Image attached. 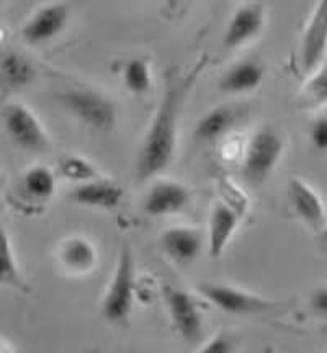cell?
<instances>
[{"label":"cell","instance_id":"cell-6","mask_svg":"<svg viewBox=\"0 0 327 353\" xmlns=\"http://www.w3.org/2000/svg\"><path fill=\"white\" fill-rule=\"evenodd\" d=\"M164 301L172 324L187 343H200L203 339V314L197 299L187 291L166 285L162 288Z\"/></svg>","mask_w":327,"mask_h":353},{"label":"cell","instance_id":"cell-27","mask_svg":"<svg viewBox=\"0 0 327 353\" xmlns=\"http://www.w3.org/2000/svg\"><path fill=\"white\" fill-rule=\"evenodd\" d=\"M309 306L316 314L327 317V286H319L309 296Z\"/></svg>","mask_w":327,"mask_h":353},{"label":"cell","instance_id":"cell-13","mask_svg":"<svg viewBox=\"0 0 327 353\" xmlns=\"http://www.w3.org/2000/svg\"><path fill=\"white\" fill-rule=\"evenodd\" d=\"M125 190L117 182L108 179H97L90 182L79 183L72 192L69 193V200L82 206H90V208L100 210H113L120 205Z\"/></svg>","mask_w":327,"mask_h":353},{"label":"cell","instance_id":"cell-21","mask_svg":"<svg viewBox=\"0 0 327 353\" xmlns=\"http://www.w3.org/2000/svg\"><path fill=\"white\" fill-rule=\"evenodd\" d=\"M23 188L34 200H50L56 192V175L50 167L33 165L25 172Z\"/></svg>","mask_w":327,"mask_h":353},{"label":"cell","instance_id":"cell-20","mask_svg":"<svg viewBox=\"0 0 327 353\" xmlns=\"http://www.w3.org/2000/svg\"><path fill=\"white\" fill-rule=\"evenodd\" d=\"M298 105L304 110H317L327 105V57L315 72L309 74L299 92Z\"/></svg>","mask_w":327,"mask_h":353},{"label":"cell","instance_id":"cell-7","mask_svg":"<svg viewBox=\"0 0 327 353\" xmlns=\"http://www.w3.org/2000/svg\"><path fill=\"white\" fill-rule=\"evenodd\" d=\"M198 291L203 294V298L229 314H257L272 306V303L257 294L236 290L228 285L205 281V283L198 285Z\"/></svg>","mask_w":327,"mask_h":353},{"label":"cell","instance_id":"cell-26","mask_svg":"<svg viewBox=\"0 0 327 353\" xmlns=\"http://www.w3.org/2000/svg\"><path fill=\"white\" fill-rule=\"evenodd\" d=\"M309 139L317 151H327V117H321L311 123Z\"/></svg>","mask_w":327,"mask_h":353},{"label":"cell","instance_id":"cell-14","mask_svg":"<svg viewBox=\"0 0 327 353\" xmlns=\"http://www.w3.org/2000/svg\"><path fill=\"white\" fill-rule=\"evenodd\" d=\"M241 213L226 201H216L210 216V232H208V252L218 259L231 241Z\"/></svg>","mask_w":327,"mask_h":353},{"label":"cell","instance_id":"cell-17","mask_svg":"<svg viewBox=\"0 0 327 353\" xmlns=\"http://www.w3.org/2000/svg\"><path fill=\"white\" fill-rule=\"evenodd\" d=\"M0 77L3 88L19 90L37 81L38 70L28 57L15 51H6L0 57Z\"/></svg>","mask_w":327,"mask_h":353},{"label":"cell","instance_id":"cell-2","mask_svg":"<svg viewBox=\"0 0 327 353\" xmlns=\"http://www.w3.org/2000/svg\"><path fill=\"white\" fill-rule=\"evenodd\" d=\"M57 99L70 114L90 130L107 132L117 123V105L101 92L82 87L69 88Z\"/></svg>","mask_w":327,"mask_h":353},{"label":"cell","instance_id":"cell-25","mask_svg":"<svg viewBox=\"0 0 327 353\" xmlns=\"http://www.w3.org/2000/svg\"><path fill=\"white\" fill-rule=\"evenodd\" d=\"M234 350V343L231 341L228 334L224 332H218L215 337H211L210 341H206V343H201L198 347V352H205V353H229Z\"/></svg>","mask_w":327,"mask_h":353},{"label":"cell","instance_id":"cell-3","mask_svg":"<svg viewBox=\"0 0 327 353\" xmlns=\"http://www.w3.org/2000/svg\"><path fill=\"white\" fill-rule=\"evenodd\" d=\"M135 262L128 244H123L118 257L117 268H115L113 280L105 293L101 303V314L113 324H123L131 314L132 303H135Z\"/></svg>","mask_w":327,"mask_h":353},{"label":"cell","instance_id":"cell-16","mask_svg":"<svg viewBox=\"0 0 327 353\" xmlns=\"http://www.w3.org/2000/svg\"><path fill=\"white\" fill-rule=\"evenodd\" d=\"M264 76L265 70L257 61L244 59L223 74L219 81V90L229 95L247 94L262 83Z\"/></svg>","mask_w":327,"mask_h":353},{"label":"cell","instance_id":"cell-24","mask_svg":"<svg viewBox=\"0 0 327 353\" xmlns=\"http://www.w3.org/2000/svg\"><path fill=\"white\" fill-rule=\"evenodd\" d=\"M59 172L64 179L76 183H86L101 179L99 169L81 156H64L59 161Z\"/></svg>","mask_w":327,"mask_h":353},{"label":"cell","instance_id":"cell-1","mask_svg":"<svg viewBox=\"0 0 327 353\" xmlns=\"http://www.w3.org/2000/svg\"><path fill=\"white\" fill-rule=\"evenodd\" d=\"M206 64L208 57L205 56L200 57V61L188 72L184 74L177 69L167 72L164 94L136 161V176L139 180L152 179L170 165L175 154L177 132L185 99L205 70Z\"/></svg>","mask_w":327,"mask_h":353},{"label":"cell","instance_id":"cell-12","mask_svg":"<svg viewBox=\"0 0 327 353\" xmlns=\"http://www.w3.org/2000/svg\"><path fill=\"white\" fill-rule=\"evenodd\" d=\"M288 196L295 213L301 218L308 226L316 231H322L327 224L324 203L311 185L299 176H291L288 183Z\"/></svg>","mask_w":327,"mask_h":353},{"label":"cell","instance_id":"cell-9","mask_svg":"<svg viewBox=\"0 0 327 353\" xmlns=\"http://www.w3.org/2000/svg\"><path fill=\"white\" fill-rule=\"evenodd\" d=\"M327 57V0H319L311 13L301 41V68L315 72Z\"/></svg>","mask_w":327,"mask_h":353},{"label":"cell","instance_id":"cell-23","mask_svg":"<svg viewBox=\"0 0 327 353\" xmlns=\"http://www.w3.org/2000/svg\"><path fill=\"white\" fill-rule=\"evenodd\" d=\"M123 81H125V85L131 94H148L152 83L151 65L143 57H132L125 64V69H123Z\"/></svg>","mask_w":327,"mask_h":353},{"label":"cell","instance_id":"cell-28","mask_svg":"<svg viewBox=\"0 0 327 353\" xmlns=\"http://www.w3.org/2000/svg\"><path fill=\"white\" fill-rule=\"evenodd\" d=\"M180 2H182V0H166V10L169 13L175 12L177 8H179Z\"/></svg>","mask_w":327,"mask_h":353},{"label":"cell","instance_id":"cell-29","mask_svg":"<svg viewBox=\"0 0 327 353\" xmlns=\"http://www.w3.org/2000/svg\"><path fill=\"white\" fill-rule=\"evenodd\" d=\"M322 237H324V239L327 241V224H326V228L322 229Z\"/></svg>","mask_w":327,"mask_h":353},{"label":"cell","instance_id":"cell-22","mask_svg":"<svg viewBox=\"0 0 327 353\" xmlns=\"http://www.w3.org/2000/svg\"><path fill=\"white\" fill-rule=\"evenodd\" d=\"M0 280H2V285L12 286V288L17 290H25L15 252H13L12 241L6 229H2V232H0Z\"/></svg>","mask_w":327,"mask_h":353},{"label":"cell","instance_id":"cell-11","mask_svg":"<svg viewBox=\"0 0 327 353\" xmlns=\"http://www.w3.org/2000/svg\"><path fill=\"white\" fill-rule=\"evenodd\" d=\"M265 23V10L260 2L244 3L232 13L231 20L223 34V44L226 50H236L244 46L252 38L262 32Z\"/></svg>","mask_w":327,"mask_h":353},{"label":"cell","instance_id":"cell-18","mask_svg":"<svg viewBox=\"0 0 327 353\" xmlns=\"http://www.w3.org/2000/svg\"><path fill=\"white\" fill-rule=\"evenodd\" d=\"M236 113L229 107H216L203 114L195 128V138L200 143H216L232 130Z\"/></svg>","mask_w":327,"mask_h":353},{"label":"cell","instance_id":"cell-15","mask_svg":"<svg viewBox=\"0 0 327 353\" xmlns=\"http://www.w3.org/2000/svg\"><path fill=\"white\" fill-rule=\"evenodd\" d=\"M201 234L197 229L175 226L161 234L162 250L177 263H192L201 252Z\"/></svg>","mask_w":327,"mask_h":353},{"label":"cell","instance_id":"cell-19","mask_svg":"<svg viewBox=\"0 0 327 353\" xmlns=\"http://www.w3.org/2000/svg\"><path fill=\"white\" fill-rule=\"evenodd\" d=\"M59 259L69 272L87 273L95 267L97 252L95 247L83 237H69L61 245Z\"/></svg>","mask_w":327,"mask_h":353},{"label":"cell","instance_id":"cell-4","mask_svg":"<svg viewBox=\"0 0 327 353\" xmlns=\"http://www.w3.org/2000/svg\"><path fill=\"white\" fill-rule=\"evenodd\" d=\"M284 154V139L273 130H260L252 136L242 156V176L259 185L275 169Z\"/></svg>","mask_w":327,"mask_h":353},{"label":"cell","instance_id":"cell-8","mask_svg":"<svg viewBox=\"0 0 327 353\" xmlns=\"http://www.w3.org/2000/svg\"><path fill=\"white\" fill-rule=\"evenodd\" d=\"M69 20V6L51 2L39 7L21 28V38L32 46L44 44L56 38L66 28Z\"/></svg>","mask_w":327,"mask_h":353},{"label":"cell","instance_id":"cell-10","mask_svg":"<svg viewBox=\"0 0 327 353\" xmlns=\"http://www.w3.org/2000/svg\"><path fill=\"white\" fill-rule=\"evenodd\" d=\"M192 201V193L184 183L174 180H159L149 188L143 210L149 216L179 214Z\"/></svg>","mask_w":327,"mask_h":353},{"label":"cell","instance_id":"cell-5","mask_svg":"<svg viewBox=\"0 0 327 353\" xmlns=\"http://www.w3.org/2000/svg\"><path fill=\"white\" fill-rule=\"evenodd\" d=\"M3 128L19 148L28 152H44L50 149V136L41 121L23 103H10L2 112Z\"/></svg>","mask_w":327,"mask_h":353}]
</instances>
